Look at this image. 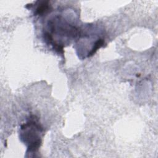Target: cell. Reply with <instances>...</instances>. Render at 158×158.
I'll return each mask as SVG.
<instances>
[{"mask_svg":"<svg viewBox=\"0 0 158 158\" xmlns=\"http://www.w3.org/2000/svg\"><path fill=\"white\" fill-rule=\"evenodd\" d=\"M22 130H24V139L28 140L29 143V150L30 151H35L38 149L41 145L40 138L37 136V132L41 131L40 125L36 124L35 122L30 121L22 127Z\"/></svg>","mask_w":158,"mask_h":158,"instance_id":"cell-1","label":"cell"},{"mask_svg":"<svg viewBox=\"0 0 158 158\" xmlns=\"http://www.w3.org/2000/svg\"><path fill=\"white\" fill-rule=\"evenodd\" d=\"M103 44H104V41L103 40H99L96 41L95 44V47H93V49H92L91 52L89 53L88 56H90L94 55V53H95V52L97 51L99 48H101Z\"/></svg>","mask_w":158,"mask_h":158,"instance_id":"cell-2","label":"cell"},{"mask_svg":"<svg viewBox=\"0 0 158 158\" xmlns=\"http://www.w3.org/2000/svg\"><path fill=\"white\" fill-rule=\"evenodd\" d=\"M49 8V6L48 5H43L41 6L40 7H38L37 11V14H41L42 13H43L45 12L46 11H47V9Z\"/></svg>","mask_w":158,"mask_h":158,"instance_id":"cell-3","label":"cell"}]
</instances>
